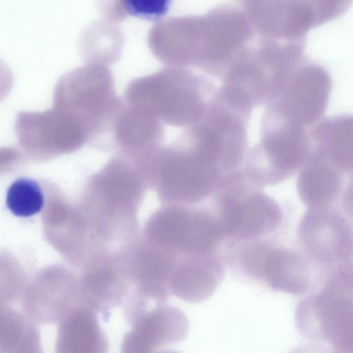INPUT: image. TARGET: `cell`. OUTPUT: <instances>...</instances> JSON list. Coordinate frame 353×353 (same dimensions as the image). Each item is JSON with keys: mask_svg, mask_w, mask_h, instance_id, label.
<instances>
[{"mask_svg": "<svg viewBox=\"0 0 353 353\" xmlns=\"http://www.w3.org/2000/svg\"><path fill=\"white\" fill-rule=\"evenodd\" d=\"M281 112L312 128L323 115L328 104L332 81L320 64L303 61L287 84Z\"/></svg>", "mask_w": 353, "mask_h": 353, "instance_id": "cell-9", "label": "cell"}, {"mask_svg": "<svg viewBox=\"0 0 353 353\" xmlns=\"http://www.w3.org/2000/svg\"><path fill=\"white\" fill-rule=\"evenodd\" d=\"M14 128L19 141L30 148H71L88 137L79 121L54 108L42 112H19Z\"/></svg>", "mask_w": 353, "mask_h": 353, "instance_id": "cell-10", "label": "cell"}, {"mask_svg": "<svg viewBox=\"0 0 353 353\" xmlns=\"http://www.w3.org/2000/svg\"><path fill=\"white\" fill-rule=\"evenodd\" d=\"M37 353H43L42 351L41 352H37Z\"/></svg>", "mask_w": 353, "mask_h": 353, "instance_id": "cell-23", "label": "cell"}, {"mask_svg": "<svg viewBox=\"0 0 353 353\" xmlns=\"http://www.w3.org/2000/svg\"><path fill=\"white\" fill-rule=\"evenodd\" d=\"M210 201L224 243L273 236L283 223L279 203L252 182L242 168L224 179Z\"/></svg>", "mask_w": 353, "mask_h": 353, "instance_id": "cell-2", "label": "cell"}, {"mask_svg": "<svg viewBox=\"0 0 353 353\" xmlns=\"http://www.w3.org/2000/svg\"><path fill=\"white\" fill-rule=\"evenodd\" d=\"M39 352L41 347L37 324L12 307H1L0 353Z\"/></svg>", "mask_w": 353, "mask_h": 353, "instance_id": "cell-15", "label": "cell"}, {"mask_svg": "<svg viewBox=\"0 0 353 353\" xmlns=\"http://www.w3.org/2000/svg\"><path fill=\"white\" fill-rule=\"evenodd\" d=\"M125 105L114 91L107 65L88 63L65 73L53 94V108L73 116L88 137L112 134L114 121Z\"/></svg>", "mask_w": 353, "mask_h": 353, "instance_id": "cell-3", "label": "cell"}, {"mask_svg": "<svg viewBox=\"0 0 353 353\" xmlns=\"http://www.w3.org/2000/svg\"><path fill=\"white\" fill-rule=\"evenodd\" d=\"M334 353H353V347L340 349V350H334Z\"/></svg>", "mask_w": 353, "mask_h": 353, "instance_id": "cell-22", "label": "cell"}, {"mask_svg": "<svg viewBox=\"0 0 353 353\" xmlns=\"http://www.w3.org/2000/svg\"><path fill=\"white\" fill-rule=\"evenodd\" d=\"M209 206L170 204L161 209L150 225L158 246L177 255L221 252L224 241Z\"/></svg>", "mask_w": 353, "mask_h": 353, "instance_id": "cell-5", "label": "cell"}, {"mask_svg": "<svg viewBox=\"0 0 353 353\" xmlns=\"http://www.w3.org/2000/svg\"><path fill=\"white\" fill-rule=\"evenodd\" d=\"M296 322L301 334L334 350L353 345V299L323 284L298 304Z\"/></svg>", "mask_w": 353, "mask_h": 353, "instance_id": "cell-7", "label": "cell"}, {"mask_svg": "<svg viewBox=\"0 0 353 353\" xmlns=\"http://www.w3.org/2000/svg\"><path fill=\"white\" fill-rule=\"evenodd\" d=\"M123 43L121 31L107 21L89 26L80 39L81 54L89 63L106 65L115 62Z\"/></svg>", "mask_w": 353, "mask_h": 353, "instance_id": "cell-16", "label": "cell"}, {"mask_svg": "<svg viewBox=\"0 0 353 353\" xmlns=\"http://www.w3.org/2000/svg\"><path fill=\"white\" fill-rule=\"evenodd\" d=\"M224 265L221 252L179 256L170 281V291L183 299L205 298L221 281Z\"/></svg>", "mask_w": 353, "mask_h": 353, "instance_id": "cell-11", "label": "cell"}, {"mask_svg": "<svg viewBox=\"0 0 353 353\" xmlns=\"http://www.w3.org/2000/svg\"><path fill=\"white\" fill-rule=\"evenodd\" d=\"M112 134L123 144L141 145L155 139L157 125L149 110L125 103L115 120Z\"/></svg>", "mask_w": 353, "mask_h": 353, "instance_id": "cell-17", "label": "cell"}, {"mask_svg": "<svg viewBox=\"0 0 353 353\" xmlns=\"http://www.w3.org/2000/svg\"><path fill=\"white\" fill-rule=\"evenodd\" d=\"M311 130L282 117L278 130L246 161L242 168L246 176L261 188L276 185L292 176L311 156Z\"/></svg>", "mask_w": 353, "mask_h": 353, "instance_id": "cell-6", "label": "cell"}, {"mask_svg": "<svg viewBox=\"0 0 353 353\" xmlns=\"http://www.w3.org/2000/svg\"><path fill=\"white\" fill-rule=\"evenodd\" d=\"M297 246L327 274L353 253V226L339 206L307 209L296 229Z\"/></svg>", "mask_w": 353, "mask_h": 353, "instance_id": "cell-8", "label": "cell"}, {"mask_svg": "<svg viewBox=\"0 0 353 353\" xmlns=\"http://www.w3.org/2000/svg\"><path fill=\"white\" fill-rule=\"evenodd\" d=\"M340 201L341 211L353 226V176L343 190Z\"/></svg>", "mask_w": 353, "mask_h": 353, "instance_id": "cell-20", "label": "cell"}, {"mask_svg": "<svg viewBox=\"0 0 353 353\" xmlns=\"http://www.w3.org/2000/svg\"><path fill=\"white\" fill-rule=\"evenodd\" d=\"M124 10L127 17L137 16L143 18H155L165 10L164 1H123Z\"/></svg>", "mask_w": 353, "mask_h": 353, "instance_id": "cell-19", "label": "cell"}, {"mask_svg": "<svg viewBox=\"0 0 353 353\" xmlns=\"http://www.w3.org/2000/svg\"><path fill=\"white\" fill-rule=\"evenodd\" d=\"M226 265L241 279L295 295L315 292L327 276L297 245H283L274 235L233 244Z\"/></svg>", "mask_w": 353, "mask_h": 353, "instance_id": "cell-1", "label": "cell"}, {"mask_svg": "<svg viewBox=\"0 0 353 353\" xmlns=\"http://www.w3.org/2000/svg\"><path fill=\"white\" fill-rule=\"evenodd\" d=\"M92 310L79 305L59 323L54 353H108V341Z\"/></svg>", "mask_w": 353, "mask_h": 353, "instance_id": "cell-13", "label": "cell"}, {"mask_svg": "<svg viewBox=\"0 0 353 353\" xmlns=\"http://www.w3.org/2000/svg\"><path fill=\"white\" fill-rule=\"evenodd\" d=\"M292 353H334V351L325 343L315 342L302 345Z\"/></svg>", "mask_w": 353, "mask_h": 353, "instance_id": "cell-21", "label": "cell"}, {"mask_svg": "<svg viewBox=\"0 0 353 353\" xmlns=\"http://www.w3.org/2000/svg\"><path fill=\"white\" fill-rule=\"evenodd\" d=\"M313 151L344 174L353 176V115L320 120L311 130Z\"/></svg>", "mask_w": 353, "mask_h": 353, "instance_id": "cell-14", "label": "cell"}, {"mask_svg": "<svg viewBox=\"0 0 353 353\" xmlns=\"http://www.w3.org/2000/svg\"><path fill=\"white\" fill-rule=\"evenodd\" d=\"M43 203L41 189L32 179H17L8 190L6 205L10 211L17 216H31L41 211Z\"/></svg>", "mask_w": 353, "mask_h": 353, "instance_id": "cell-18", "label": "cell"}, {"mask_svg": "<svg viewBox=\"0 0 353 353\" xmlns=\"http://www.w3.org/2000/svg\"><path fill=\"white\" fill-rule=\"evenodd\" d=\"M158 163L159 195L168 205H199L229 175L194 148L168 150Z\"/></svg>", "mask_w": 353, "mask_h": 353, "instance_id": "cell-4", "label": "cell"}, {"mask_svg": "<svg viewBox=\"0 0 353 353\" xmlns=\"http://www.w3.org/2000/svg\"><path fill=\"white\" fill-rule=\"evenodd\" d=\"M344 174L322 156L312 150L310 157L299 170L296 188L307 209L335 205L341 196Z\"/></svg>", "mask_w": 353, "mask_h": 353, "instance_id": "cell-12", "label": "cell"}]
</instances>
